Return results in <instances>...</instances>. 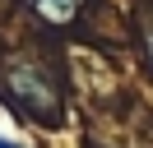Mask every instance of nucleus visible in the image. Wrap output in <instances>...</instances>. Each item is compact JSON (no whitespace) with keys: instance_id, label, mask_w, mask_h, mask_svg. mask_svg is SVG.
I'll return each mask as SVG.
<instances>
[{"instance_id":"obj_1","label":"nucleus","mask_w":153,"mask_h":148,"mask_svg":"<svg viewBox=\"0 0 153 148\" xmlns=\"http://www.w3.org/2000/svg\"><path fill=\"white\" fill-rule=\"evenodd\" d=\"M10 92L33 111V116H56V92H51V79L42 65H14L10 70Z\"/></svg>"},{"instance_id":"obj_2","label":"nucleus","mask_w":153,"mask_h":148,"mask_svg":"<svg viewBox=\"0 0 153 148\" xmlns=\"http://www.w3.org/2000/svg\"><path fill=\"white\" fill-rule=\"evenodd\" d=\"M79 5H84V0H33V9H37L47 23H70V18L79 14Z\"/></svg>"},{"instance_id":"obj_3","label":"nucleus","mask_w":153,"mask_h":148,"mask_svg":"<svg viewBox=\"0 0 153 148\" xmlns=\"http://www.w3.org/2000/svg\"><path fill=\"white\" fill-rule=\"evenodd\" d=\"M144 42H149V60H153V23L144 28Z\"/></svg>"},{"instance_id":"obj_4","label":"nucleus","mask_w":153,"mask_h":148,"mask_svg":"<svg viewBox=\"0 0 153 148\" xmlns=\"http://www.w3.org/2000/svg\"><path fill=\"white\" fill-rule=\"evenodd\" d=\"M0 148H23V144H14L10 134H0Z\"/></svg>"}]
</instances>
